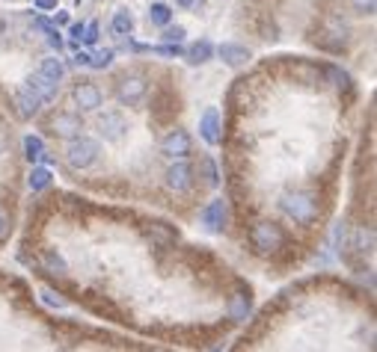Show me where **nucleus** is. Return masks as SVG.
Here are the masks:
<instances>
[{
  "mask_svg": "<svg viewBox=\"0 0 377 352\" xmlns=\"http://www.w3.org/2000/svg\"><path fill=\"white\" fill-rule=\"evenodd\" d=\"M371 246H374V231L371 228H356V234H354V249L356 251H371Z\"/></svg>",
  "mask_w": 377,
  "mask_h": 352,
  "instance_id": "obj_21",
  "label": "nucleus"
},
{
  "mask_svg": "<svg viewBox=\"0 0 377 352\" xmlns=\"http://www.w3.org/2000/svg\"><path fill=\"white\" fill-rule=\"evenodd\" d=\"M39 74H45L48 80L60 83V80H62V74H65V69H62V62H60V59H42V69H39Z\"/></svg>",
  "mask_w": 377,
  "mask_h": 352,
  "instance_id": "obj_22",
  "label": "nucleus"
},
{
  "mask_svg": "<svg viewBox=\"0 0 377 352\" xmlns=\"http://www.w3.org/2000/svg\"><path fill=\"white\" fill-rule=\"evenodd\" d=\"M51 181H54L51 169H48V166H39V169L30 172V190H45V187H51Z\"/></svg>",
  "mask_w": 377,
  "mask_h": 352,
  "instance_id": "obj_19",
  "label": "nucleus"
},
{
  "mask_svg": "<svg viewBox=\"0 0 377 352\" xmlns=\"http://www.w3.org/2000/svg\"><path fill=\"white\" fill-rule=\"evenodd\" d=\"M72 98L84 113H92V110L102 107V89H98L95 83H89V80H80L77 86L72 89Z\"/></svg>",
  "mask_w": 377,
  "mask_h": 352,
  "instance_id": "obj_7",
  "label": "nucleus"
},
{
  "mask_svg": "<svg viewBox=\"0 0 377 352\" xmlns=\"http://www.w3.org/2000/svg\"><path fill=\"white\" fill-rule=\"evenodd\" d=\"M146 89H149V83H146L143 74H125V77H119V83H116V98L122 101V104L134 107V104H140V101H143Z\"/></svg>",
  "mask_w": 377,
  "mask_h": 352,
  "instance_id": "obj_5",
  "label": "nucleus"
},
{
  "mask_svg": "<svg viewBox=\"0 0 377 352\" xmlns=\"http://www.w3.org/2000/svg\"><path fill=\"white\" fill-rule=\"evenodd\" d=\"M170 18H173V9H170L167 4H155V6L149 9V21L158 24V27H167Z\"/></svg>",
  "mask_w": 377,
  "mask_h": 352,
  "instance_id": "obj_23",
  "label": "nucleus"
},
{
  "mask_svg": "<svg viewBox=\"0 0 377 352\" xmlns=\"http://www.w3.org/2000/svg\"><path fill=\"white\" fill-rule=\"evenodd\" d=\"M24 86H27L33 95H36V98L42 101V104H48V101H54V98H57V92H60V83L48 80L45 74H33V77L24 83Z\"/></svg>",
  "mask_w": 377,
  "mask_h": 352,
  "instance_id": "obj_13",
  "label": "nucleus"
},
{
  "mask_svg": "<svg viewBox=\"0 0 377 352\" xmlns=\"http://www.w3.org/2000/svg\"><path fill=\"white\" fill-rule=\"evenodd\" d=\"M351 4L359 15H374V9H377V0H351Z\"/></svg>",
  "mask_w": 377,
  "mask_h": 352,
  "instance_id": "obj_28",
  "label": "nucleus"
},
{
  "mask_svg": "<svg viewBox=\"0 0 377 352\" xmlns=\"http://www.w3.org/2000/svg\"><path fill=\"white\" fill-rule=\"evenodd\" d=\"M98 130H102V137L107 142H122L128 133V122L122 113H104L102 119H98Z\"/></svg>",
  "mask_w": 377,
  "mask_h": 352,
  "instance_id": "obj_8",
  "label": "nucleus"
},
{
  "mask_svg": "<svg viewBox=\"0 0 377 352\" xmlns=\"http://www.w3.org/2000/svg\"><path fill=\"white\" fill-rule=\"evenodd\" d=\"M167 187L173 193H187L193 187V169L187 163H173L167 169Z\"/></svg>",
  "mask_w": 377,
  "mask_h": 352,
  "instance_id": "obj_9",
  "label": "nucleus"
},
{
  "mask_svg": "<svg viewBox=\"0 0 377 352\" xmlns=\"http://www.w3.org/2000/svg\"><path fill=\"white\" fill-rule=\"evenodd\" d=\"M54 24H69V15H65V12H57V15H54Z\"/></svg>",
  "mask_w": 377,
  "mask_h": 352,
  "instance_id": "obj_33",
  "label": "nucleus"
},
{
  "mask_svg": "<svg viewBox=\"0 0 377 352\" xmlns=\"http://www.w3.org/2000/svg\"><path fill=\"white\" fill-rule=\"evenodd\" d=\"M348 33H351V27L339 18V15H330V18H324V24H321V36L315 39L321 47H330V50H342L345 47V42H348Z\"/></svg>",
  "mask_w": 377,
  "mask_h": 352,
  "instance_id": "obj_4",
  "label": "nucleus"
},
{
  "mask_svg": "<svg viewBox=\"0 0 377 352\" xmlns=\"http://www.w3.org/2000/svg\"><path fill=\"white\" fill-rule=\"evenodd\" d=\"M6 225H9V220H6V213H4V208H0V234L6 231Z\"/></svg>",
  "mask_w": 377,
  "mask_h": 352,
  "instance_id": "obj_35",
  "label": "nucleus"
},
{
  "mask_svg": "<svg viewBox=\"0 0 377 352\" xmlns=\"http://www.w3.org/2000/svg\"><path fill=\"white\" fill-rule=\"evenodd\" d=\"M202 225H205L211 234H220V231H223V225H226V201H223V198L208 201V208L202 210Z\"/></svg>",
  "mask_w": 377,
  "mask_h": 352,
  "instance_id": "obj_11",
  "label": "nucleus"
},
{
  "mask_svg": "<svg viewBox=\"0 0 377 352\" xmlns=\"http://www.w3.org/2000/svg\"><path fill=\"white\" fill-rule=\"evenodd\" d=\"M190 137H187V130H173L167 140L160 142V151L167 157H187L190 154Z\"/></svg>",
  "mask_w": 377,
  "mask_h": 352,
  "instance_id": "obj_10",
  "label": "nucleus"
},
{
  "mask_svg": "<svg viewBox=\"0 0 377 352\" xmlns=\"http://www.w3.org/2000/svg\"><path fill=\"white\" fill-rule=\"evenodd\" d=\"M72 36H75V39L84 36V24H72Z\"/></svg>",
  "mask_w": 377,
  "mask_h": 352,
  "instance_id": "obj_34",
  "label": "nucleus"
},
{
  "mask_svg": "<svg viewBox=\"0 0 377 352\" xmlns=\"http://www.w3.org/2000/svg\"><path fill=\"white\" fill-rule=\"evenodd\" d=\"M24 154H27V160L33 163V160H42V154H45V142L39 140V137H33V133H30V137L24 140Z\"/></svg>",
  "mask_w": 377,
  "mask_h": 352,
  "instance_id": "obj_24",
  "label": "nucleus"
},
{
  "mask_svg": "<svg viewBox=\"0 0 377 352\" xmlns=\"http://www.w3.org/2000/svg\"><path fill=\"white\" fill-rule=\"evenodd\" d=\"M48 130H51L54 137H60V140H75V137L84 133V119L75 115V113H57L54 119L48 122Z\"/></svg>",
  "mask_w": 377,
  "mask_h": 352,
  "instance_id": "obj_6",
  "label": "nucleus"
},
{
  "mask_svg": "<svg viewBox=\"0 0 377 352\" xmlns=\"http://www.w3.org/2000/svg\"><path fill=\"white\" fill-rule=\"evenodd\" d=\"M185 36H187L185 27H167V30H163V42H170V45L185 42Z\"/></svg>",
  "mask_w": 377,
  "mask_h": 352,
  "instance_id": "obj_26",
  "label": "nucleus"
},
{
  "mask_svg": "<svg viewBox=\"0 0 377 352\" xmlns=\"http://www.w3.org/2000/svg\"><path fill=\"white\" fill-rule=\"evenodd\" d=\"M202 175H205V183H208V187H217V183H220V172H217V166H214V160H211V157H202Z\"/></svg>",
  "mask_w": 377,
  "mask_h": 352,
  "instance_id": "obj_25",
  "label": "nucleus"
},
{
  "mask_svg": "<svg viewBox=\"0 0 377 352\" xmlns=\"http://www.w3.org/2000/svg\"><path fill=\"white\" fill-rule=\"evenodd\" d=\"M80 39H84L87 45H95L98 42V24L92 21V24H84V36H80Z\"/></svg>",
  "mask_w": 377,
  "mask_h": 352,
  "instance_id": "obj_29",
  "label": "nucleus"
},
{
  "mask_svg": "<svg viewBox=\"0 0 377 352\" xmlns=\"http://www.w3.org/2000/svg\"><path fill=\"white\" fill-rule=\"evenodd\" d=\"M75 65H89V57L87 54H77L75 57Z\"/></svg>",
  "mask_w": 377,
  "mask_h": 352,
  "instance_id": "obj_36",
  "label": "nucleus"
},
{
  "mask_svg": "<svg viewBox=\"0 0 377 352\" xmlns=\"http://www.w3.org/2000/svg\"><path fill=\"white\" fill-rule=\"evenodd\" d=\"M200 133H202V140L208 145H217L223 140V133H220V113L214 107H208L202 113V119H200Z\"/></svg>",
  "mask_w": 377,
  "mask_h": 352,
  "instance_id": "obj_12",
  "label": "nucleus"
},
{
  "mask_svg": "<svg viewBox=\"0 0 377 352\" xmlns=\"http://www.w3.org/2000/svg\"><path fill=\"white\" fill-rule=\"evenodd\" d=\"M283 213L288 216V220H294L297 225H309L318 216V201L312 193L306 190H297V193H285L283 201H280Z\"/></svg>",
  "mask_w": 377,
  "mask_h": 352,
  "instance_id": "obj_1",
  "label": "nucleus"
},
{
  "mask_svg": "<svg viewBox=\"0 0 377 352\" xmlns=\"http://www.w3.org/2000/svg\"><path fill=\"white\" fill-rule=\"evenodd\" d=\"M211 54H214V45H211L208 39H202V42H196V45L187 50V59H190L193 65H200V62H208Z\"/></svg>",
  "mask_w": 377,
  "mask_h": 352,
  "instance_id": "obj_17",
  "label": "nucleus"
},
{
  "mask_svg": "<svg viewBox=\"0 0 377 352\" xmlns=\"http://www.w3.org/2000/svg\"><path fill=\"white\" fill-rule=\"evenodd\" d=\"M178 6H193V0H175Z\"/></svg>",
  "mask_w": 377,
  "mask_h": 352,
  "instance_id": "obj_37",
  "label": "nucleus"
},
{
  "mask_svg": "<svg viewBox=\"0 0 377 352\" xmlns=\"http://www.w3.org/2000/svg\"><path fill=\"white\" fill-rule=\"evenodd\" d=\"M250 240L258 255H276L285 246V231L276 222H256L250 231Z\"/></svg>",
  "mask_w": 377,
  "mask_h": 352,
  "instance_id": "obj_2",
  "label": "nucleus"
},
{
  "mask_svg": "<svg viewBox=\"0 0 377 352\" xmlns=\"http://www.w3.org/2000/svg\"><path fill=\"white\" fill-rule=\"evenodd\" d=\"M113 30H116L119 36H128V33L134 30V15L128 9H116V15H113Z\"/></svg>",
  "mask_w": 377,
  "mask_h": 352,
  "instance_id": "obj_18",
  "label": "nucleus"
},
{
  "mask_svg": "<svg viewBox=\"0 0 377 352\" xmlns=\"http://www.w3.org/2000/svg\"><path fill=\"white\" fill-rule=\"evenodd\" d=\"M39 9H57V0H36Z\"/></svg>",
  "mask_w": 377,
  "mask_h": 352,
  "instance_id": "obj_32",
  "label": "nucleus"
},
{
  "mask_svg": "<svg viewBox=\"0 0 377 352\" xmlns=\"http://www.w3.org/2000/svg\"><path fill=\"white\" fill-rule=\"evenodd\" d=\"M220 59L229 65V69H244V65L250 62V50L244 45L226 42V45H220Z\"/></svg>",
  "mask_w": 377,
  "mask_h": 352,
  "instance_id": "obj_14",
  "label": "nucleus"
},
{
  "mask_svg": "<svg viewBox=\"0 0 377 352\" xmlns=\"http://www.w3.org/2000/svg\"><path fill=\"white\" fill-rule=\"evenodd\" d=\"M247 314H250V290H238L229 296V317H232L235 323L247 320Z\"/></svg>",
  "mask_w": 377,
  "mask_h": 352,
  "instance_id": "obj_16",
  "label": "nucleus"
},
{
  "mask_svg": "<svg viewBox=\"0 0 377 352\" xmlns=\"http://www.w3.org/2000/svg\"><path fill=\"white\" fill-rule=\"evenodd\" d=\"M45 263H48V270H51L54 276H65V273H69V266H65L62 255H60V251H54V249H45Z\"/></svg>",
  "mask_w": 377,
  "mask_h": 352,
  "instance_id": "obj_20",
  "label": "nucleus"
},
{
  "mask_svg": "<svg viewBox=\"0 0 377 352\" xmlns=\"http://www.w3.org/2000/svg\"><path fill=\"white\" fill-rule=\"evenodd\" d=\"M110 62H113V50H102V54L89 57V65H92V69H107Z\"/></svg>",
  "mask_w": 377,
  "mask_h": 352,
  "instance_id": "obj_27",
  "label": "nucleus"
},
{
  "mask_svg": "<svg viewBox=\"0 0 377 352\" xmlns=\"http://www.w3.org/2000/svg\"><path fill=\"white\" fill-rule=\"evenodd\" d=\"M98 154H102V148H98V142L80 133V137H75V140H72L69 151H65V160H69V163L75 166V169H89V166L98 160Z\"/></svg>",
  "mask_w": 377,
  "mask_h": 352,
  "instance_id": "obj_3",
  "label": "nucleus"
},
{
  "mask_svg": "<svg viewBox=\"0 0 377 352\" xmlns=\"http://www.w3.org/2000/svg\"><path fill=\"white\" fill-rule=\"evenodd\" d=\"M6 148H9V140H6V130L0 127V157L6 154Z\"/></svg>",
  "mask_w": 377,
  "mask_h": 352,
  "instance_id": "obj_31",
  "label": "nucleus"
},
{
  "mask_svg": "<svg viewBox=\"0 0 377 352\" xmlns=\"http://www.w3.org/2000/svg\"><path fill=\"white\" fill-rule=\"evenodd\" d=\"M42 302H45V305H51V308H62V305H65V299L54 296L51 290H42Z\"/></svg>",
  "mask_w": 377,
  "mask_h": 352,
  "instance_id": "obj_30",
  "label": "nucleus"
},
{
  "mask_svg": "<svg viewBox=\"0 0 377 352\" xmlns=\"http://www.w3.org/2000/svg\"><path fill=\"white\" fill-rule=\"evenodd\" d=\"M15 107H18V115H21V119H33V115L39 113L42 101H39L36 95H33L27 86H21L18 95H15Z\"/></svg>",
  "mask_w": 377,
  "mask_h": 352,
  "instance_id": "obj_15",
  "label": "nucleus"
}]
</instances>
